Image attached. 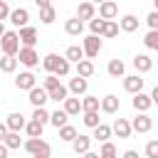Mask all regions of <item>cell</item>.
I'll use <instances>...</instances> for the list:
<instances>
[{"instance_id":"32","label":"cell","mask_w":158,"mask_h":158,"mask_svg":"<svg viewBox=\"0 0 158 158\" xmlns=\"http://www.w3.org/2000/svg\"><path fill=\"white\" fill-rule=\"evenodd\" d=\"M81 116H84V118H81V123H84L86 128H96V126L101 123V118H99V111H84Z\"/></svg>"},{"instance_id":"42","label":"cell","mask_w":158,"mask_h":158,"mask_svg":"<svg viewBox=\"0 0 158 158\" xmlns=\"http://www.w3.org/2000/svg\"><path fill=\"white\" fill-rule=\"evenodd\" d=\"M62 81H59V77H54V74H47L44 79H42V89L44 91H52V89H57Z\"/></svg>"},{"instance_id":"45","label":"cell","mask_w":158,"mask_h":158,"mask_svg":"<svg viewBox=\"0 0 158 158\" xmlns=\"http://www.w3.org/2000/svg\"><path fill=\"white\" fill-rule=\"evenodd\" d=\"M146 25H148L151 30H158V12H156V10H151V12L146 15Z\"/></svg>"},{"instance_id":"54","label":"cell","mask_w":158,"mask_h":158,"mask_svg":"<svg viewBox=\"0 0 158 158\" xmlns=\"http://www.w3.org/2000/svg\"><path fill=\"white\" fill-rule=\"evenodd\" d=\"M89 2H91V5H101L104 0H89Z\"/></svg>"},{"instance_id":"34","label":"cell","mask_w":158,"mask_h":158,"mask_svg":"<svg viewBox=\"0 0 158 158\" xmlns=\"http://www.w3.org/2000/svg\"><path fill=\"white\" fill-rule=\"evenodd\" d=\"M99 158H118V151L111 141H104L101 148H99Z\"/></svg>"},{"instance_id":"24","label":"cell","mask_w":158,"mask_h":158,"mask_svg":"<svg viewBox=\"0 0 158 158\" xmlns=\"http://www.w3.org/2000/svg\"><path fill=\"white\" fill-rule=\"evenodd\" d=\"M106 72H109L111 77H116V79H118V77L123 79V77H126V64H123L121 59H109V64H106Z\"/></svg>"},{"instance_id":"56","label":"cell","mask_w":158,"mask_h":158,"mask_svg":"<svg viewBox=\"0 0 158 158\" xmlns=\"http://www.w3.org/2000/svg\"><path fill=\"white\" fill-rule=\"evenodd\" d=\"M0 74H2V72H0Z\"/></svg>"},{"instance_id":"6","label":"cell","mask_w":158,"mask_h":158,"mask_svg":"<svg viewBox=\"0 0 158 158\" xmlns=\"http://www.w3.org/2000/svg\"><path fill=\"white\" fill-rule=\"evenodd\" d=\"M131 106L136 109V114H148V109L153 106V101H151V94H143V91L133 94V99H131Z\"/></svg>"},{"instance_id":"2","label":"cell","mask_w":158,"mask_h":158,"mask_svg":"<svg viewBox=\"0 0 158 158\" xmlns=\"http://www.w3.org/2000/svg\"><path fill=\"white\" fill-rule=\"evenodd\" d=\"M20 37H17V32L15 30H7L2 37H0V49H2V54H7V57H17V52H20Z\"/></svg>"},{"instance_id":"33","label":"cell","mask_w":158,"mask_h":158,"mask_svg":"<svg viewBox=\"0 0 158 158\" xmlns=\"http://www.w3.org/2000/svg\"><path fill=\"white\" fill-rule=\"evenodd\" d=\"M2 143H5V146H7L10 151H15V148H20V146H22L25 141L20 138V133H15V131H7V136L2 138Z\"/></svg>"},{"instance_id":"46","label":"cell","mask_w":158,"mask_h":158,"mask_svg":"<svg viewBox=\"0 0 158 158\" xmlns=\"http://www.w3.org/2000/svg\"><path fill=\"white\" fill-rule=\"evenodd\" d=\"M10 17V5H7V0H0V22H5Z\"/></svg>"},{"instance_id":"39","label":"cell","mask_w":158,"mask_h":158,"mask_svg":"<svg viewBox=\"0 0 158 158\" xmlns=\"http://www.w3.org/2000/svg\"><path fill=\"white\" fill-rule=\"evenodd\" d=\"M40 20H42V25H52L54 20H57V10L49 5V7H44V10H40Z\"/></svg>"},{"instance_id":"18","label":"cell","mask_w":158,"mask_h":158,"mask_svg":"<svg viewBox=\"0 0 158 158\" xmlns=\"http://www.w3.org/2000/svg\"><path fill=\"white\" fill-rule=\"evenodd\" d=\"M67 89H69V94H74V96H84L86 89H89V81L81 79V77H74V79H69Z\"/></svg>"},{"instance_id":"5","label":"cell","mask_w":158,"mask_h":158,"mask_svg":"<svg viewBox=\"0 0 158 158\" xmlns=\"http://www.w3.org/2000/svg\"><path fill=\"white\" fill-rule=\"evenodd\" d=\"M15 86L20 89V91H30V89H35L37 86V77L27 69V72H20L17 77H15Z\"/></svg>"},{"instance_id":"23","label":"cell","mask_w":158,"mask_h":158,"mask_svg":"<svg viewBox=\"0 0 158 158\" xmlns=\"http://www.w3.org/2000/svg\"><path fill=\"white\" fill-rule=\"evenodd\" d=\"M64 59H67L69 64H72V62L77 64V62H81V59H86V57H84V49H81L79 44H69L67 52H64Z\"/></svg>"},{"instance_id":"19","label":"cell","mask_w":158,"mask_h":158,"mask_svg":"<svg viewBox=\"0 0 158 158\" xmlns=\"http://www.w3.org/2000/svg\"><path fill=\"white\" fill-rule=\"evenodd\" d=\"M62 109H64L67 116H77V114H81V99L79 96H67L62 101Z\"/></svg>"},{"instance_id":"7","label":"cell","mask_w":158,"mask_h":158,"mask_svg":"<svg viewBox=\"0 0 158 158\" xmlns=\"http://www.w3.org/2000/svg\"><path fill=\"white\" fill-rule=\"evenodd\" d=\"M27 101H30L35 109H40V106H44V104L49 101V94H47L42 86H35V89L27 91Z\"/></svg>"},{"instance_id":"41","label":"cell","mask_w":158,"mask_h":158,"mask_svg":"<svg viewBox=\"0 0 158 158\" xmlns=\"http://www.w3.org/2000/svg\"><path fill=\"white\" fill-rule=\"evenodd\" d=\"M32 121H37V123H49V111L44 109V106H40V109H35L32 111Z\"/></svg>"},{"instance_id":"52","label":"cell","mask_w":158,"mask_h":158,"mask_svg":"<svg viewBox=\"0 0 158 158\" xmlns=\"http://www.w3.org/2000/svg\"><path fill=\"white\" fill-rule=\"evenodd\" d=\"M81 158H99V153H94V151H86Z\"/></svg>"},{"instance_id":"29","label":"cell","mask_w":158,"mask_h":158,"mask_svg":"<svg viewBox=\"0 0 158 158\" xmlns=\"http://www.w3.org/2000/svg\"><path fill=\"white\" fill-rule=\"evenodd\" d=\"M57 62H59V54H54V52L44 54V57H42V67H44V72H47V74H54Z\"/></svg>"},{"instance_id":"3","label":"cell","mask_w":158,"mask_h":158,"mask_svg":"<svg viewBox=\"0 0 158 158\" xmlns=\"http://www.w3.org/2000/svg\"><path fill=\"white\" fill-rule=\"evenodd\" d=\"M101 40L96 37V35H86L84 37V42H81V49H84V57L86 59H94V57H99V52H101Z\"/></svg>"},{"instance_id":"31","label":"cell","mask_w":158,"mask_h":158,"mask_svg":"<svg viewBox=\"0 0 158 158\" xmlns=\"http://www.w3.org/2000/svg\"><path fill=\"white\" fill-rule=\"evenodd\" d=\"M42 128H44V126L37 123V121H32V118L25 123V133H27V138H42Z\"/></svg>"},{"instance_id":"44","label":"cell","mask_w":158,"mask_h":158,"mask_svg":"<svg viewBox=\"0 0 158 158\" xmlns=\"http://www.w3.org/2000/svg\"><path fill=\"white\" fill-rule=\"evenodd\" d=\"M146 158H158V141L146 143Z\"/></svg>"},{"instance_id":"21","label":"cell","mask_w":158,"mask_h":158,"mask_svg":"<svg viewBox=\"0 0 158 158\" xmlns=\"http://www.w3.org/2000/svg\"><path fill=\"white\" fill-rule=\"evenodd\" d=\"M64 32H67V35H72V37H79V35L84 32V22L74 15V17H69V20L64 22Z\"/></svg>"},{"instance_id":"26","label":"cell","mask_w":158,"mask_h":158,"mask_svg":"<svg viewBox=\"0 0 158 158\" xmlns=\"http://www.w3.org/2000/svg\"><path fill=\"white\" fill-rule=\"evenodd\" d=\"M67 121H69V116L64 114V109H57V111H52V114H49V123H52L54 128L67 126Z\"/></svg>"},{"instance_id":"37","label":"cell","mask_w":158,"mask_h":158,"mask_svg":"<svg viewBox=\"0 0 158 158\" xmlns=\"http://www.w3.org/2000/svg\"><path fill=\"white\" fill-rule=\"evenodd\" d=\"M143 44H146L148 49L158 52V30H148V32L143 35Z\"/></svg>"},{"instance_id":"8","label":"cell","mask_w":158,"mask_h":158,"mask_svg":"<svg viewBox=\"0 0 158 158\" xmlns=\"http://www.w3.org/2000/svg\"><path fill=\"white\" fill-rule=\"evenodd\" d=\"M131 128H133L136 133H148V131L153 128V118H151L148 114H136V118L131 121Z\"/></svg>"},{"instance_id":"9","label":"cell","mask_w":158,"mask_h":158,"mask_svg":"<svg viewBox=\"0 0 158 158\" xmlns=\"http://www.w3.org/2000/svg\"><path fill=\"white\" fill-rule=\"evenodd\" d=\"M17 30L20 27H27V22H30V12H27V7H15V10H10V17H7Z\"/></svg>"},{"instance_id":"48","label":"cell","mask_w":158,"mask_h":158,"mask_svg":"<svg viewBox=\"0 0 158 158\" xmlns=\"http://www.w3.org/2000/svg\"><path fill=\"white\" fill-rule=\"evenodd\" d=\"M121 158H138V151L128 148V151H123V156H121Z\"/></svg>"},{"instance_id":"28","label":"cell","mask_w":158,"mask_h":158,"mask_svg":"<svg viewBox=\"0 0 158 158\" xmlns=\"http://www.w3.org/2000/svg\"><path fill=\"white\" fill-rule=\"evenodd\" d=\"M15 69H17V57L2 54V57H0V72H2V74H12Z\"/></svg>"},{"instance_id":"53","label":"cell","mask_w":158,"mask_h":158,"mask_svg":"<svg viewBox=\"0 0 158 158\" xmlns=\"http://www.w3.org/2000/svg\"><path fill=\"white\" fill-rule=\"evenodd\" d=\"M5 32H7V30H5V22H0V37H2Z\"/></svg>"},{"instance_id":"13","label":"cell","mask_w":158,"mask_h":158,"mask_svg":"<svg viewBox=\"0 0 158 158\" xmlns=\"http://www.w3.org/2000/svg\"><path fill=\"white\" fill-rule=\"evenodd\" d=\"M111 133H116L118 138H128V136L133 133L131 121H128V118H114V123H111Z\"/></svg>"},{"instance_id":"10","label":"cell","mask_w":158,"mask_h":158,"mask_svg":"<svg viewBox=\"0 0 158 158\" xmlns=\"http://www.w3.org/2000/svg\"><path fill=\"white\" fill-rule=\"evenodd\" d=\"M17 37H20V44L22 47H35L37 44V30L30 27V25L27 27H20L17 30Z\"/></svg>"},{"instance_id":"17","label":"cell","mask_w":158,"mask_h":158,"mask_svg":"<svg viewBox=\"0 0 158 158\" xmlns=\"http://www.w3.org/2000/svg\"><path fill=\"white\" fill-rule=\"evenodd\" d=\"M77 17L84 22H89V20H94L96 17V5H91L89 0H84V2H79V7H77Z\"/></svg>"},{"instance_id":"40","label":"cell","mask_w":158,"mask_h":158,"mask_svg":"<svg viewBox=\"0 0 158 158\" xmlns=\"http://www.w3.org/2000/svg\"><path fill=\"white\" fill-rule=\"evenodd\" d=\"M69 72H72V64H69L64 57H59V62H57V69H54V77H69Z\"/></svg>"},{"instance_id":"27","label":"cell","mask_w":158,"mask_h":158,"mask_svg":"<svg viewBox=\"0 0 158 158\" xmlns=\"http://www.w3.org/2000/svg\"><path fill=\"white\" fill-rule=\"evenodd\" d=\"M91 138L99 141V143L109 141V138H111V126H109V123H99V126L94 128V136H91Z\"/></svg>"},{"instance_id":"16","label":"cell","mask_w":158,"mask_h":158,"mask_svg":"<svg viewBox=\"0 0 158 158\" xmlns=\"http://www.w3.org/2000/svg\"><path fill=\"white\" fill-rule=\"evenodd\" d=\"M118 15V5L114 2V0H104L101 5H99V17L101 20H114Z\"/></svg>"},{"instance_id":"11","label":"cell","mask_w":158,"mask_h":158,"mask_svg":"<svg viewBox=\"0 0 158 158\" xmlns=\"http://www.w3.org/2000/svg\"><path fill=\"white\" fill-rule=\"evenodd\" d=\"M143 84H146V79H141V74H128V77H123V89H126L128 94L143 91Z\"/></svg>"},{"instance_id":"4","label":"cell","mask_w":158,"mask_h":158,"mask_svg":"<svg viewBox=\"0 0 158 158\" xmlns=\"http://www.w3.org/2000/svg\"><path fill=\"white\" fill-rule=\"evenodd\" d=\"M17 62H20L22 67L32 69V67L40 64V54H37L35 47H20V52H17Z\"/></svg>"},{"instance_id":"1","label":"cell","mask_w":158,"mask_h":158,"mask_svg":"<svg viewBox=\"0 0 158 158\" xmlns=\"http://www.w3.org/2000/svg\"><path fill=\"white\" fill-rule=\"evenodd\" d=\"M22 148L32 156V158H49L52 156V146L44 141V138H27L22 143Z\"/></svg>"},{"instance_id":"43","label":"cell","mask_w":158,"mask_h":158,"mask_svg":"<svg viewBox=\"0 0 158 158\" xmlns=\"http://www.w3.org/2000/svg\"><path fill=\"white\" fill-rule=\"evenodd\" d=\"M104 22H106V20H101V17H94V20H89V32H91V35H96V37H101Z\"/></svg>"},{"instance_id":"25","label":"cell","mask_w":158,"mask_h":158,"mask_svg":"<svg viewBox=\"0 0 158 158\" xmlns=\"http://www.w3.org/2000/svg\"><path fill=\"white\" fill-rule=\"evenodd\" d=\"M94 62L91 59H81V62H77V77H81V79H89L91 74H94Z\"/></svg>"},{"instance_id":"14","label":"cell","mask_w":158,"mask_h":158,"mask_svg":"<svg viewBox=\"0 0 158 158\" xmlns=\"http://www.w3.org/2000/svg\"><path fill=\"white\" fill-rule=\"evenodd\" d=\"M118 106H121V101H118L116 94H106V96L99 101V111H104V114H116Z\"/></svg>"},{"instance_id":"20","label":"cell","mask_w":158,"mask_h":158,"mask_svg":"<svg viewBox=\"0 0 158 158\" xmlns=\"http://www.w3.org/2000/svg\"><path fill=\"white\" fill-rule=\"evenodd\" d=\"M133 67H136V74H146L153 69V59L148 54H136L133 57Z\"/></svg>"},{"instance_id":"50","label":"cell","mask_w":158,"mask_h":158,"mask_svg":"<svg viewBox=\"0 0 158 158\" xmlns=\"http://www.w3.org/2000/svg\"><path fill=\"white\" fill-rule=\"evenodd\" d=\"M151 101L158 106V84H156V86H153V91H151Z\"/></svg>"},{"instance_id":"35","label":"cell","mask_w":158,"mask_h":158,"mask_svg":"<svg viewBox=\"0 0 158 158\" xmlns=\"http://www.w3.org/2000/svg\"><path fill=\"white\" fill-rule=\"evenodd\" d=\"M116 35H118V22H116V20H106V22H104V30H101V37L111 40V37H116Z\"/></svg>"},{"instance_id":"38","label":"cell","mask_w":158,"mask_h":158,"mask_svg":"<svg viewBox=\"0 0 158 158\" xmlns=\"http://www.w3.org/2000/svg\"><path fill=\"white\" fill-rule=\"evenodd\" d=\"M57 131H59V138H62V141H69V143L79 136V133H77V128H74L72 123H67V126H62V128H57Z\"/></svg>"},{"instance_id":"30","label":"cell","mask_w":158,"mask_h":158,"mask_svg":"<svg viewBox=\"0 0 158 158\" xmlns=\"http://www.w3.org/2000/svg\"><path fill=\"white\" fill-rule=\"evenodd\" d=\"M99 96H91V94H84V99H81V114L84 111H99Z\"/></svg>"},{"instance_id":"12","label":"cell","mask_w":158,"mask_h":158,"mask_svg":"<svg viewBox=\"0 0 158 158\" xmlns=\"http://www.w3.org/2000/svg\"><path fill=\"white\" fill-rule=\"evenodd\" d=\"M25 123H27V118H25L20 111H12V114H7V118H5V126H7V131H15V133H20V131L25 128Z\"/></svg>"},{"instance_id":"47","label":"cell","mask_w":158,"mask_h":158,"mask_svg":"<svg viewBox=\"0 0 158 158\" xmlns=\"http://www.w3.org/2000/svg\"><path fill=\"white\" fill-rule=\"evenodd\" d=\"M32 2H35L40 10H44V7H49V5H52V0H32Z\"/></svg>"},{"instance_id":"22","label":"cell","mask_w":158,"mask_h":158,"mask_svg":"<svg viewBox=\"0 0 158 158\" xmlns=\"http://www.w3.org/2000/svg\"><path fill=\"white\" fill-rule=\"evenodd\" d=\"M138 22H141V20H138L136 15H123V17L118 20V30H121V32H136V30H138Z\"/></svg>"},{"instance_id":"15","label":"cell","mask_w":158,"mask_h":158,"mask_svg":"<svg viewBox=\"0 0 158 158\" xmlns=\"http://www.w3.org/2000/svg\"><path fill=\"white\" fill-rule=\"evenodd\" d=\"M91 141H94L91 136H84V133H79V136L72 141V148H74V153H77V156H84L86 151H91Z\"/></svg>"},{"instance_id":"55","label":"cell","mask_w":158,"mask_h":158,"mask_svg":"<svg viewBox=\"0 0 158 158\" xmlns=\"http://www.w3.org/2000/svg\"><path fill=\"white\" fill-rule=\"evenodd\" d=\"M153 10H156V12H158V0H153Z\"/></svg>"},{"instance_id":"51","label":"cell","mask_w":158,"mask_h":158,"mask_svg":"<svg viewBox=\"0 0 158 158\" xmlns=\"http://www.w3.org/2000/svg\"><path fill=\"white\" fill-rule=\"evenodd\" d=\"M7 153H10V148L5 143H0V158H7Z\"/></svg>"},{"instance_id":"49","label":"cell","mask_w":158,"mask_h":158,"mask_svg":"<svg viewBox=\"0 0 158 158\" xmlns=\"http://www.w3.org/2000/svg\"><path fill=\"white\" fill-rule=\"evenodd\" d=\"M5 136H7V126H5V121H0V143H2Z\"/></svg>"},{"instance_id":"36","label":"cell","mask_w":158,"mask_h":158,"mask_svg":"<svg viewBox=\"0 0 158 158\" xmlns=\"http://www.w3.org/2000/svg\"><path fill=\"white\" fill-rule=\"evenodd\" d=\"M47 94H49V101H57V104H59V101H64V99L69 96V89H67L64 84H59L57 89H52V91H47Z\"/></svg>"}]
</instances>
